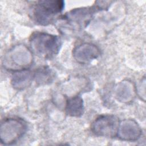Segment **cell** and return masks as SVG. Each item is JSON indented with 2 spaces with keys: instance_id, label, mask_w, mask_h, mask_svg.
<instances>
[{
  "instance_id": "obj_4",
  "label": "cell",
  "mask_w": 146,
  "mask_h": 146,
  "mask_svg": "<svg viewBox=\"0 0 146 146\" xmlns=\"http://www.w3.org/2000/svg\"><path fill=\"white\" fill-rule=\"evenodd\" d=\"M117 117L112 115H106L98 117L92 125L93 132L97 135L113 137L115 136L119 128Z\"/></svg>"
},
{
  "instance_id": "obj_3",
  "label": "cell",
  "mask_w": 146,
  "mask_h": 146,
  "mask_svg": "<svg viewBox=\"0 0 146 146\" xmlns=\"http://www.w3.org/2000/svg\"><path fill=\"white\" fill-rule=\"evenodd\" d=\"M26 129V123L22 119H6L1 125V142L5 144H11L16 142L23 135Z\"/></svg>"
},
{
  "instance_id": "obj_6",
  "label": "cell",
  "mask_w": 146,
  "mask_h": 146,
  "mask_svg": "<svg viewBox=\"0 0 146 146\" xmlns=\"http://www.w3.org/2000/svg\"><path fill=\"white\" fill-rule=\"evenodd\" d=\"M83 100L80 97L76 96L67 100L66 111L68 115L73 116H79L83 114Z\"/></svg>"
},
{
  "instance_id": "obj_5",
  "label": "cell",
  "mask_w": 146,
  "mask_h": 146,
  "mask_svg": "<svg viewBox=\"0 0 146 146\" xmlns=\"http://www.w3.org/2000/svg\"><path fill=\"white\" fill-rule=\"evenodd\" d=\"M92 9V8H82L74 10L68 14L66 19L70 23H76L79 27L85 26L87 23H88L93 13Z\"/></svg>"
},
{
  "instance_id": "obj_2",
  "label": "cell",
  "mask_w": 146,
  "mask_h": 146,
  "mask_svg": "<svg viewBox=\"0 0 146 146\" xmlns=\"http://www.w3.org/2000/svg\"><path fill=\"white\" fill-rule=\"evenodd\" d=\"M62 1H39L34 6L32 17L40 25H47L52 22L55 17L64 8Z\"/></svg>"
},
{
  "instance_id": "obj_1",
  "label": "cell",
  "mask_w": 146,
  "mask_h": 146,
  "mask_svg": "<svg viewBox=\"0 0 146 146\" xmlns=\"http://www.w3.org/2000/svg\"><path fill=\"white\" fill-rule=\"evenodd\" d=\"M30 43L34 53L45 59L56 55L61 46L60 39L57 36L39 32L33 34Z\"/></svg>"
}]
</instances>
